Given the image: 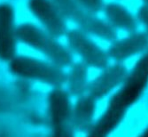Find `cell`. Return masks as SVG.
Returning a JSON list of instances; mask_svg holds the SVG:
<instances>
[{
	"mask_svg": "<svg viewBox=\"0 0 148 137\" xmlns=\"http://www.w3.org/2000/svg\"><path fill=\"white\" fill-rule=\"evenodd\" d=\"M69 48L81 57L86 66L97 68H106L108 53L103 51L92 39L81 30H73L66 33Z\"/></svg>",
	"mask_w": 148,
	"mask_h": 137,
	"instance_id": "obj_4",
	"label": "cell"
},
{
	"mask_svg": "<svg viewBox=\"0 0 148 137\" xmlns=\"http://www.w3.org/2000/svg\"><path fill=\"white\" fill-rule=\"evenodd\" d=\"M83 7L91 12H97L102 8V0H75Z\"/></svg>",
	"mask_w": 148,
	"mask_h": 137,
	"instance_id": "obj_10",
	"label": "cell"
},
{
	"mask_svg": "<svg viewBox=\"0 0 148 137\" xmlns=\"http://www.w3.org/2000/svg\"><path fill=\"white\" fill-rule=\"evenodd\" d=\"M126 74L125 68L121 64H115L106 68V71L91 84L92 93L95 95L105 93L123 79Z\"/></svg>",
	"mask_w": 148,
	"mask_h": 137,
	"instance_id": "obj_8",
	"label": "cell"
},
{
	"mask_svg": "<svg viewBox=\"0 0 148 137\" xmlns=\"http://www.w3.org/2000/svg\"><path fill=\"white\" fill-rule=\"evenodd\" d=\"M65 19L76 23L85 33L92 34L100 38L110 40L114 37L113 27L98 18L91 12L79 5L75 0H54Z\"/></svg>",
	"mask_w": 148,
	"mask_h": 137,
	"instance_id": "obj_2",
	"label": "cell"
},
{
	"mask_svg": "<svg viewBox=\"0 0 148 137\" xmlns=\"http://www.w3.org/2000/svg\"><path fill=\"white\" fill-rule=\"evenodd\" d=\"M146 1H147V2H148V0H146Z\"/></svg>",
	"mask_w": 148,
	"mask_h": 137,
	"instance_id": "obj_12",
	"label": "cell"
},
{
	"mask_svg": "<svg viewBox=\"0 0 148 137\" xmlns=\"http://www.w3.org/2000/svg\"><path fill=\"white\" fill-rule=\"evenodd\" d=\"M10 66L12 71L20 76L53 83L61 81L64 77L60 67L31 56H14L10 61Z\"/></svg>",
	"mask_w": 148,
	"mask_h": 137,
	"instance_id": "obj_3",
	"label": "cell"
},
{
	"mask_svg": "<svg viewBox=\"0 0 148 137\" xmlns=\"http://www.w3.org/2000/svg\"><path fill=\"white\" fill-rule=\"evenodd\" d=\"M146 48H148V35L135 33L112 44L108 51V56L116 61H123Z\"/></svg>",
	"mask_w": 148,
	"mask_h": 137,
	"instance_id": "obj_7",
	"label": "cell"
},
{
	"mask_svg": "<svg viewBox=\"0 0 148 137\" xmlns=\"http://www.w3.org/2000/svg\"><path fill=\"white\" fill-rule=\"evenodd\" d=\"M17 35L18 40L42 53L57 66L65 67L72 62V54L69 49L45 29L31 23H24L17 28Z\"/></svg>",
	"mask_w": 148,
	"mask_h": 137,
	"instance_id": "obj_1",
	"label": "cell"
},
{
	"mask_svg": "<svg viewBox=\"0 0 148 137\" xmlns=\"http://www.w3.org/2000/svg\"><path fill=\"white\" fill-rule=\"evenodd\" d=\"M17 28L12 7L8 4L0 5V59L11 61L15 56Z\"/></svg>",
	"mask_w": 148,
	"mask_h": 137,
	"instance_id": "obj_6",
	"label": "cell"
},
{
	"mask_svg": "<svg viewBox=\"0 0 148 137\" xmlns=\"http://www.w3.org/2000/svg\"><path fill=\"white\" fill-rule=\"evenodd\" d=\"M29 9L46 31L56 37L68 33L66 19L54 0H28Z\"/></svg>",
	"mask_w": 148,
	"mask_h": 137,
	"instance_id": "obj_5",
	"label": "cell"
},
{
	"mask_svg": "<svg viewBox=\"0 0 148 137\" xmlns=\"http://www.w3.org/2000/svg\"><path fill=\"white\" fill-rule=\"evenodd\" d=\"M139 17H140V20L142 21V22L146 27V29L148 30V4L145 6H144L142 9H140Z\"/></svg>",
	"mask_w": 148,
	"mask_h": 137,
	"instance_id": "obj_11",
	"label": "cell"
},
{
	"mask_svg": "<svg viewBox=\"0 0 148 137\" xmlns=\"http://www.w3.org/2000/svg\"><path fill=\"white\" fill-rule=\"evenodd\" d=\"M106 13L112 25L128 30H133L135 29V21L130 13L123 6L115 4H110L106 6Z\"/></svg>",
	"mask_w": 148,
	"mask_h": 137,
	"instance_id": "obj_9",
	"label": "cell"
}]
</instances>
